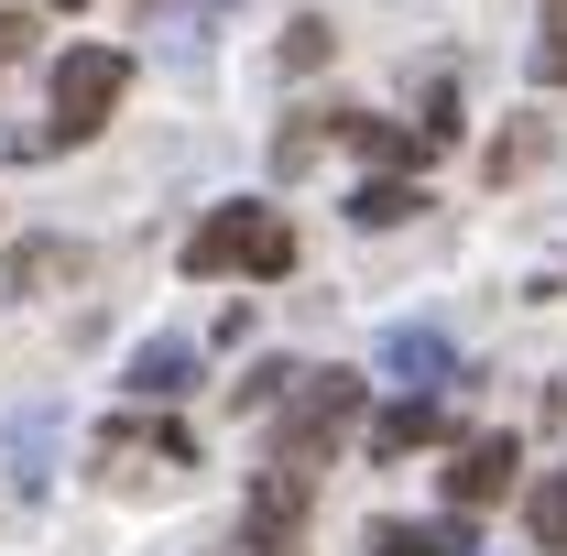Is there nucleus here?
I'll list each match as a JSON object with an SVG mask.
<instances>
[{"mask_svg":"<svg viewBox=\"0 0 567 556\" xmlns=\"http://www.w3.org/2000/svg\"><path fill=\"white\" fill-rule=\"evenodd\" d=\"M535 76H567V0L546 11V33H535Z\"/></svg>","mask_w":567,"mask_h":556,"instance_id":"12","label":"nucleus"},{"mask_svg":"<svg viewBox=\"0 0 567 556\" xmlns=\"http://www.w3.org/2000/svg\"><path fill=\"white\" fill-rule=\"evenodd\" d=\"M415 208H425V186H393V175H371V186L350 197V218H360V229H404Z\"/></svg>","mask_w":567,"mask_h":556,"instance_id":"10","label":"nucleus"},{"mask_svg":"<svg viewBox=\"0 0 567 556\" xmlns=\"http://www.w3.org/2000/svg\"><path fill=\"white\" fill-rule=\"evenodd\" d=\"M360 415V382L350 371H306L295 393H284V436H274V459H317V447H339Z\"/></svg>","mask_w":567,"mask_h":556,"instance_id":"3","label":"nucleus"},{"mask_svg":"<svg viewBox=\"0 0 567 556\" xmlns=\"http://www.w3.org/2000/svg\"><path fill=\"white\" fill-rule=\"evenodd\" d=\"M186 274H295V229L274 208H208L197 240H186Z\"/></svg>","mask_w":567,"mask_h":556,"instance_id":"1","label":"nucleus"},{"mask_svg":"<svg viewBox=\"0 0 567 556\" xmlns=\"http://www.w3.org/2000/svg\"><path fill=\"white\" fill-rule=\"evenodd\" d=\"M382 371L404 382V393H436V382H458V349H447V328H382Z\"/></svg>","mask_w":567,"mask_h":556,"instance_id":"5","label":"nucleus"},{"mask_svg":"<svg viewBox=\"0 0 567 556\" xmlns=\"http://www.w3.org/2000/svg\"><path fill=\"white\" fill-rule=\"evenodd\" d=\"M535 535H546V546H567V481L535 491Z\"/></svg>","mask_w":567,"mask_h":556,"instance_id":"13","label":"nucleus"},{"mask_svg":"<svg viewBox=\"0 0 567 556\" xmlns=\"http://www.w3.org/2000/svg\"><path fill=\"white\" fill-rule=\"evenodd\" d=\"M121 87H132V55H110V44H76L66 66H55V142H87L110 110H121Z\"/></svg>","mask_w":567,"mask_h":556,"instance_id":"2","label":"nucleus"},{"mask_svg":"<svg viewBox=\"0 0 567 556\" xmlns=\"http://www.w3.org/2000/svg\"><path fill=\"white\" fill-rule=\"evenodd\" d=\"M425 436H447V415H436V404H425V393H404V404H393V415H371V459H415Z\"/></svg>","mask_w":567,"mask_h":556,"instance_id":"8","label":"nucleus"},{"mask_svg":"<svg viewBox=\"0 0 567 556\" xmlns=\"http://www.w3.org/2000/svg\"><path fill=\"white\" fill-rule=\"evenodd\" d=\"M55 11H76V0H55Z\"/></svg>","mask_w":567,"mask_h":556,"instance_id":"15","label":"nucleus"},{"mask_svg":"<svg viewBox=\"0 0 567 556\" xmlns=\"http://www.w3.org/2000/svg\"><path fill=\"white\" fill-rule=\"evenodd\" d=\"M33 33H44L33 11H0V55H33Z\"/></svg>","mask_w":567,"mask_h":556,"instance_id":"14","label":"nucleus"},{"mask_svg":"<svg viewBox=\"0 0 567 556\" xmlns=\"http://www.w3.org/2000/svg\"><path fill=\"white\" fill-rule=\"evenodd\" d=\"M371 556H470V524H371Z\"/></svg>","mask_w":567,"mask_h":556,"instance_id":"9","label":"nucleus"},{"mask_svg":"<svg viewBox=\"0 0 567 556\" xmlns=\"http://www.w3.org/2000/svg\"><path fill=\"white\" fill-rule=\"evenodd\" d=\"M306 502H317L306 459H274V470L251 481V513H240V556H284L295 535H306Z\"/></svg>","mask_w":567,"mask_h":556,"instance_id":"4","label":"nucleus"},{"mask_svg":"<svg viewBox=\"0 0 567 556\" xmlns=\"http://www.w3.org/2000/svg\"><path fill=\"white\" fill-rule=\"evenodd\" d=\"M186 382H197V339H142L132 349V393L142 404H175Z\"/></svg>","mask_w":567,"mask_h":556,"instance_id":"7","label":"nucleus"},{"mask_svg":"<svg viewBox=\"0 0 567 556\" xmlns=\"http://www.w3.org/2000/svg\"><path fill=\"white\" fill-rule=\"evenodd\" d=\"M513 481H524L513 436H470V447H458V470H447V502H458V513H481V502H502Z\"/></svg>","mask_w":567,"mask_h":556,"instance_id":"6","label":"nucleus"},{"mask_svg":"<svg viewBox=\"0 0 567 556\" xmlns=\"http://www.w3.org/2000/svg\"><path fill=\"white\" fill-rule=\"evenodd\" d=\"M350 142L371 153V164H415V153H436L425 132H404V121H350Z\"/></svg>","mask_w":567,"mask_h":556,"instance_id":"11","label":"nucleus"}]
</instances>
